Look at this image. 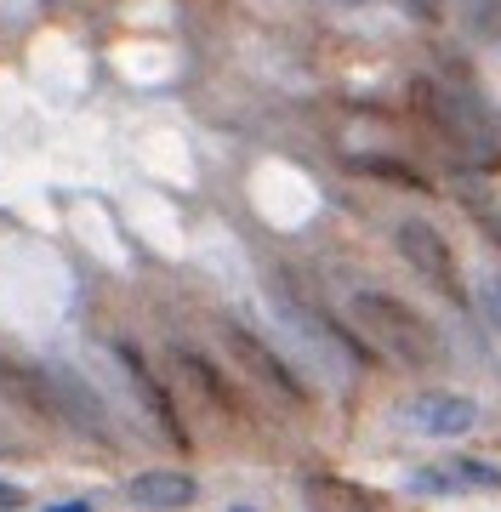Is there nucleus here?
I'll use <instances>...</instances> for the list:
<instances>
[{
	"label": "nucleus",
	"instance_id": "obj_1",
	"mask_svg": "<svg viewBox=\"0 0 501 512\" xmlns=\"http://www.w3.org/2000/svg\"><path fill=\"white\" fill-rule=\"evenodd\" d=\"M353 319L371 330L376 342L399 359V365L410 370H427L433 359H439V336H433V325L427 319H416V313L399 302V296H382V291H353Z\"/></svg>",
	"mask_w": 501,
	"mask_h": 512
},
{
	"label": "nucleus",
	"instance_id": "obj_2",
	"mask_svg": "<svg viewBox=\"0 0 501 512\" xmlns=\"http://www.w3.org/2000/svg\"><path fill=\"white\" fill-rule=\"evenodd\" d=\"M393 245H399V256H405V262L427 279V285H439L450 302H467L462 268H456V251L445 245V234H439L433 222H416V217L399 222V228H393Z\"/></svg>",
	"mask_w": 501,
	"mask_h": 512
},
{
	"label": "nucleus",
	"instance_id": "obj_3",
	"mask_svg": "<svg viewBox=\"0 0 501 512\" xmlns=\"http://www.w3.org/2000/svg\"><path fill=\"white\" fill-rule=\"evenodd\" d=\"M114 365H120V376H126V387L137 393V404L154 416V427H160V439L171 444V450H188V427L183 416H177V404H171V393L149 376V365H143V353L131 348V342H109Z\"/></svg>",
	"mask_w": 501,
	"mask_h": 512
},
{
	"label": "nucleus",
	"instance_id": "obj_4",
	"mask_svg": "<svg viewBox=\"0 0 501 512\" xmlns=\"http://www.w3.org/2000/svg\"><path fill=\"white\" fill-rule=\"evenodd\" d=\"M46 382H52V399H57V427H75L86 444H114L109 433V410L97 404V393L80 382L69 365H52L46 370Z\"/></svg>",
	"mask_w": 501,
	"mask_h": 512
},
{
	"label": "nucleus",
	"instance_id": "obj_5",
	"mask_svg": "<svg viewBox=\"0 0 501 512\" xmlns=\"http://www.w3.org/2000/svg\"><path fill=\"white\" fill-rule=\"evenodd\" d=\"M223 342L234 348V359H240V365L251 370L257 382H268V387H274L279 399H291V404H308V387H302V376H297L291 365H285V359H279V353L268 348L262 336H251L245 325H223Z\"/></svg>",
	"mask_w": 501,
	"mask_h": 512
},
{
	"label": "nucleus",
	"instance_id": "obj_6",
	"mask_svg": "<svg viewBox=\"0 0 501 512\" xmlns=\"http://www.w3.org/2000/svg\"><path fill=\"white\" fill-rule=\"evenodd\" d=\"M405 421L422 439H467L479 427V404L467 393H422V399H410Z\"/></svg>",
	"mask_w": 501,
	"mask_h": 512
},
{
	"label": "nucleus",
	"instance_id": "obj_7",
	"mask_svg": "<svg viewBox=\"0 0 501 512\" xmlns=\"http://www.w3.org/2000/svg\"><path fill=\"white\" fill-rule=\"evenodd\" d=\"M0 399L18 404L29 421H46V427H57V399H52L46 370L23 365V359H12V353H0Z\"/></svg>",
	"mask_w": 501,
	"mask_h": 512
},
{
	"label": "nucleus",
	"instance_id": "obj_8",
	"mask_svg": "<svg viewBox=\"0 0 501 512\" xmlns=\"http://www.w3.org/2000/svg\"><path fill=\"white\" fill-rule=\"evenodd\" d=\"M194 495H200L194 473H177V467H149V473L126 478V501L137 512H183L194 507Z\"/></svg>",
	"mask_w": 501,
	"mask_h": 512
},
{
	"label": "nucleus",
	"instance_id": "obj_9",
	"mask_svg": "<svg viewBox=\"0 0 501 512\" xmlns=\"http://www.w3.org/2000/svg\"><path fill=\"white\" fill-rule=\"evenodd\" d=\"M177 365H183V376L194 387H200L205 399L217 404V410H228V416H234V387L223 382V370L211 365V359H205V353H194V348H177Z\"/></svg>",
	"mask_w": 501,
	"mask_h": 512
},
{
	"label": "nucleus",
	"instance_id": "obj_10",
	"mask_svg": "<svg viewBox=\"0 0 501 512\" xmlns=\"http://www.w3.org/2000/svg\"><path fill=\"white\" fill-rule=\"evenodd\" d=\"M410 490L422 495H467V478L456 467H422V473H410Z\"/></svg>",
	"mask_w": 501,
	"mask_h": 512
},
{
	"label": "nucleus",
	"instance_id": "obj_11",
	"mask_svg": "<svg viewBox=\"0 0 501 512\" xmlns=\"http://www.w3.org/2000/svg\"><path fill=\"white\" fill-rule=\"evenodd\" d=\"M18 507H29V495H23L18 484H6V478H0V512H18Z\"/></svg>",
	"mask_w": 501,
	"mask_h": 512
},
{
	"label": "nucleus",
	"instance_id": "obj_12",
	"mask_svg": "<svg viewBox=\"0 0 501 512\" xmlns=\"http://www.w3.org/2000/svg\"><path fill=\"white\" fill-rule=\"evenodd\" d=\"M40 512H92V501H52V507H40Z\"/></svg>",
	"mask_w": 501,
	"mask_h": 512
},
{
	"label": "nucleus",
	"instance_id": "obj_13",
	"mask_svg": "<svg viewBox=\"0 0 501 512\" xmlns=\"http://www.w3.org/2000/svg\"><path fill=\"white\" fill-rule=\"evenodd\" d=\"M228 512H257V507H251V501H234V507H228Z\"/></svg>",
	"mask_w": 501,
	"mask_h": 512
}]
</instances>
